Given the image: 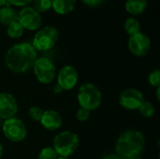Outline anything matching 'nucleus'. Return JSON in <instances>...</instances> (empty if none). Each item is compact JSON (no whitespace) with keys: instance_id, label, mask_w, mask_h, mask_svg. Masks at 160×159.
I'll return each mask as SVG.
<instances>
[{"instance_id":"f257e3e1","label":"nucleus","mask_w":160,"mask_h":159,"mask_svg":"<svg viewBox=\"0 0 160 159\" xmlns=\"http://www.w3.org/2000/svg\"><path fill=\"white\" fill-rule=\"evenodd\" d=\"M38 59L37 51L32 44L22 42L10 47L5 56L7 67L15 73H23L34 67Z\"/></svg>"},{"instance_id":"f03ea898","label":"nucleus","mask_w":160,"mask_h":159,"mask_svg":"<svg viewBox=\"0 0 160 159\" xmlns=\"http://www.w3.org/2000/svg\"><path fill=\"white\" fill-rule=\"evenodd\" d=\"M145 146V139L138 130H127L116 142V154L122 158L140 157Z\"/></svg>"},{"instance_id":"7ed1b4c3","label":"nucleus","mask_w":160,"mask_h":159,"mask_svg":"<svg viewBox=\"0 0 160 159\" xmlns=\"http://www.w3.org/2000/svg\"><path fill=\"white\" fill-rule=\"evenodd\" d=\"M79 137L71 131H63L53 139V149L58 157H68L75 153L79 146Z\"/></svg>"},{"instance_id":"20e7f679","label":"nucleus","mask_w":160,"mask_h":159,"mask_svg":"<svg viewBox=\"0 0 160 159\" xmlns=\"http://www.w3.org/2000/svg\"><path fill=\"white\" fill-rule=\"evenodd\" d=\"M102 96L99 89L93 83L82 85L78 92V101L82 108L88 111L98 109L101 104Z\"/></svg>"},{"instance_id":"39448f33","label":"nucleus","mask_w":160,"mask_h":159,"mask_svg":"<svg viewBox=\"0 0 160 159\" xmlns=\"http://www.w3.org/2000/svg\"><path fill=\"white\" fill-rule=\"evenodd\" d=\"M58 31L53 26H45L38 30L34 37L32 46L36 51H48L52 49L58 40Z\"/></svg>"},{"instance_id":"423d86ee","label":"nucleus","mask_w":160,"mask_h":159,"mask_svg":"<svg viewBox=\"0 0 160 159\" xmlns=\"http://www.w3.org/2000/svg\"><path fill=\"white\" fill-rule=\"evenodd\" d=\"M3 133L8 140L13 142H19L25 139L27 130L24 123L19 118L7 119L3 124Z\"/></svg>"},{"instance_id":"0eeeda50","label":"nucleus","mask_w":160,"mask_h":159,"mask_svg":"<svg viewBox=\"0 0 160 159\" xmlns=\"http://www.w3.org/2000/svg\"><path fill=\"white\" fill-rule=\"evenodd\" d=\"M33 69L37 79L41 83H51L54 79L55 67L53 63L46 57L38 58L34 64Z\"/></svg>"},{"instance_id":"6e6552de","label":"nucleus","mask_w":160,"mask_h":159,"mask_svg":"<svg viewBox=\"0 0 160 159\" xmlns=\"http://www.w3.org/2000/svg\"><path fill=\"white\" fill-rule=\"evenodd\" d=\"M18 22L23 29L34 31L40 27L41 16L32 7H24L18 13Z\"/></svg>"},{"instance_id":"1a4fd4ad","label":"nucleus","mask_w":160,"mask_h":159,"mask_svg":"<svg viewBox=\"0 0 160 159\" xmlns=\"http://www.w3.org/2000/svg\"><path fill=\"white\" fill-rule=\"evenodd\" d=\"M151 48L150 38L143 33L139 32L130 36L128 39V49L136 56H144Z\"/></svg>"},{"instance_id":"9d476101","label":"nucleus","mask_w":160,"mask_h":159,"mask_svg":"<svg viewBox=\"0 0 160 159\" xmlns=\"http://www.w3.org/2000/svg\"><path fill=\"white\" fill-rule=\"evenodd\" d=\"M143 101L142 94L135 88L126 89L119 97L120 105L127 110H138Z\"/></svg>"},{"instance_id":"9b49d317","label":"nucleus","mask_w":160,"mask_h":159,"mask_svg":"<svg viewBox=\"0 0 160 159\" xmlns=\"http://www.w3.org/2000/svg\"><path fill=\"white\" fill-rule=\"evenodd\" d=\"M78 82V72L72 66L63 67L58 74L57 84L63 90H70Z\"/></svg>"},{"instance_id":"f8f14e48","label":"nucleus","mask_w":160,"mask_h":159,"mask_svg":"<svg viewBox=\"0 0 160 159\" xmlns=\"http://www.w3.org/2000/svg\"><path fill=\"white\" fill-rule=\"evenodd\" d=\"M18 112V103L16 98L8 93L0 94V118L9 119L14 117Z\"/></svg>"},{"instance_id":"ddd939ff","label":"nucleus","mask_w":160,"mask_h":159,"mask_svg":"<svg viewBox=\"0 0 160 159\" xmlns=\"http://www.w3.org/2000/svg\"><path fill=\"white\" fill-rule=\"evenodd\" d=\"M40 123L44 128L52 131L61 127L63 124V119L57 112L53 110H49L43 112Z\"/></svg>"},{"instance_id":"4468645a","label":"nucleus","mask_w":160,"mask_h":159,"mask_svg":"<svg viewBox=\"0 0 160 159\" xmlns=\"http://www.w3.org/2000/svg\"><path fill=\"white\" fill-rule=\"evenodd\" d=\"M76 5V0H52V7L60 15L70 13Z\"/></svg>"},{"instance_id":"2eb2a0df","label":"nucleus","mask_w":160,"mask_h":159,"mask_svg":"<svg viewBox=\"0 0 160 159\" xmlns=\"http://www.w3.org/2000/svg\"><path fill=\"white\" fill-rule=\"evenodd\" d=\"M147 6V0H127L125 7L129 14L141 15L145 12Z\"/></svg>"},{"instance_id":"dca6fc26","label":"nucleus","mask_w":160,"mask_h":159,"mask_svg":"<svg viewBox=\"0 0 160 159\" xmlns=\"http://www.w3.org/2000/svg\"><path fill=\"white\" fill-rule=\"evenodd\" d=\"M14 22H18V12L9 6L2 7L0 8V22L8 26Z\"/></svg>"},{"instance_id":"f3484780","label":"nucleus","mask_w":160,"mask_h":159,"mask_svg":"<svg viewBox=\"0 0 160 159\" xmlns=\"http://www.w3.org/2000/svg\"><path fill=\"white\" fill-rule=\"evenodd\" d=\"M23 27L20 24L19 22H14L8 25L7 28V34L11 38H19L23 34Z\"/></svg>"},{"instance_id":"a211bd4d","label":"nucleus","mask_w":160,"mask_h":159,"mask_svg":"<svg viewBox=\"0 0 160 159\" xmlns=\"http://www.w3.org/2000/svg\"><path fill=\"white\" fill-rule=\"evenodd\" d=\"M141 29V24L139 22V21L133 17H130L128 18L126 22H125V30L126 32L129 35V36H133L139 32Z\"/></svg>"},{"instance_id":"6ab92c4d","label":"nucleus","mask_w":160,"mask_h":159,"mask_svg":"<svg viewBox=\"0 0 160 159\" xmlns=\"http://www.w3.org/2000/svg\"><path fill=\"white\" fill-rule=\"evenodd\" d=\"M138 110H139V112L141 113V115H142L145 118L152 117L155 114V107L150 101L144 100L142 103V105L139 107Z\"/></svg>"},{"instance_id":"aec40b11","label":"nucleus","mask_w":160,"mask_h":159,"mask_svg":"<svg viewBox=\"0 0 160 159\" xmlns=\"http://www.w3.org/2000/svg\"><path fill=\"white\" fill-rule=\"evenodd\" d=\"M38 13L46 12L52 8V0H33V7Z\"/></svg>"},{"instance_id":"412c9836","label":"nucleus","mask_w":160,"mask_h":159,"mask_svg":"<svg viewBox=\"0 0 160 159\" xmlns=\"http://www.w3.org/2000/svg\"><path fill=\"white\" fill-rule=\"evenodd\" d=\"M58 155L52 147H45L38 154V159H57Z\"/></svg>"},{"instance_id":"4be33fe9","label":"nucleus","mask_w":160,"mask_h":159,"mask_svg":"<svg viewBox=\"0 0 160 159\" xmlns=\"http://www.w3.org/2000/svg\"><path fill=\"white\" fill-rule=\"evenodd\" d=\"M43 110L40 109L39 107H37V106H34L32 108L29 109V112H28V114H29V117L35 121V122H40V119L42 117V114H43Z\"/></svg>"},{"instance_id":"5701e85b","label":"nucleus","mask_w":160,"mask_h":159,"mask_svg":"<svg viewBox=\"0 0 160 159\" xmlns=\"http://www.w3.org/2000/svg\"><path fill=\"white\" fill-rule=\"evenodd\" d=\"M149 82L152 86L159 87L160 86V71L159 70H154L149 75Z\"/></svg>"},{"instance_id":"b1692460","label":"nucleus","mask_w":160,"mask_h":159,"mask_svg":"<svg viewBox=\"0 0 160 159\" xmlns=\"http://www.w3.org/2000/svg\"><path fill=\"white\" fill-rule=\"evenodd\" d=\"M76 117L77 119L80 121V122H85L89 119L90 117V111L86 110V109H83V108H80L77 112V114H76Z\"/></svg>"},{"instance_id":"393cba45","label":"nucleus","mask_w":160,"mask_h":159,"mask_svg":"<svg viewBox=\"0 0 160 159\" xmlns=\"http://www.w3.org/2000/svg\"><path fill=\"white\" fill-rule=\"evenodd\" d=\"M33 0H8V3L9 5H13L16 7H27L30 3H32Z\"/></svg>"},{"instance_id":"a878e982","label":"nucleus","mask_w":160,"mask_h":159,"mask_svg":"<svg viewBox=\"0 0 160 159\" xmlns=\"http://www.w3.org/2000/svg\"><path fill=\"white\" fill-rule=\"evenodd\" d=\"M83 4H85L86 6L88 7H98L100 6L104 0H81Z\"/></svg>"},{"instance_id":"bb28decb","label":"nucleus","mask_w":160,"mask_h":159,"mask_svg":"<svg viewBox=\"0 0 160 159\" xmlns=\"http://www.w3.org/2000/svg\"><path fill=\"white\" fill-rule=\"evenodd\" d=\"M102 159H123L121 157H119L117 154H111V155H107L105 156Z\"/></svg>"},{"instance_id":"cd10ccee","label":"nucleus","mask_w":160,"mask_h":159,"mask_svg":"<svg viewBox=\"0 0 160 159\" xmlns=\"http://www.w3.org/2000/svg\"><path fill=\"white\" fill-rule=\"evenodd\" d=\"M53 90H54V93H60V92H62V91H63V89H62L58 84H56V85H55V87H54V89H53Z\"/></svg>"},{"instance_id":"c85d7f7f","label":"nucleus","mask_w":160,"mask_h":159,"mask_svg":"<svg viewBox=\"0 0 160 159\" xmlns=\"http://www.w3.org/2000/svg\"><path fill=\"white\" fill-rule=\"evenodd\" d=\"M5 5H7V6L9 5V4L8 3V0H0V7H5Z\"/></svg>"},{"instance_id":"c756f323","label":"nucleus","mask_w":160,"mask_h":159,"mask_svg":"<svg viewBox=\"0 0 160 159\" xmlns=\"http://www.w3.org/2000/svg\"><path fill=\"white\" fill-rule=\"evenodd\" d=\"M2 156H3V146L0 143V158L2 157Z\"/></svg>"},{"instance_id":"7c9ffc66","label":"nucleus","mask_w":160,"mask_h":159,"mask_svg":"<svg viewBox=\"0 0 160 159\" xmlns=\"http://www.w3.org/2000/svg\"><path fill=\"white\" fill-rule=\"evenodd\" d=\"M123 159H142V158H141L140 157H128V158H123Z\"/></svg>"},{"instance_id":"2f4dec72","label":"nucleus","mask_w":160,"mask_h":159,"mask_svg":"<svg viewBox=\"0 0 160 159\" xmlns=\"http://www.w3.org/2000/svg\"><path fill=\"white\" fill-rule=\"evenodd\" d=\"M57 159H68V157H58V158Z\"/></svg>"},{"instance_id":"473e14b6","label":"nucleus","mask_w":160,"mask_h":159,"mask_svg":"<svg viewBox=\"0 0 160 159\" xmlns=\"http://www.w3.org/2000/svg\"><path fill=\"white\" fill-rule=\"evenodd\" d=\"M0 124H1V118H0Z\"/></svg>"}]
</instances>
